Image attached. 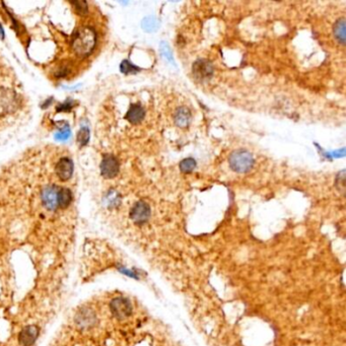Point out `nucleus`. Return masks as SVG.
Segmentation results:
<instances>
[{"label":"nucleus","mask_w":346,"mask_h":346,"mask_svg":"<svg viewBox=\"0 0 346 346\" xmlns=\"http://www.w3.org/2000/svg\"><path fill=\"white\" fill-rule=\"evenodd\" d=\"M230 168L236 172H247L254 166L253 156L245 150H238L234 152L230 156Z\"/></svg>","instance_id":"1"},{"label":"nucleus","mask_w":346,"mask_h":346,"mask_svg":"<svg viewBox=\"0 0 346 346\" xmlns=\"http://www.w3.org/2000/svg\"><path fill=\"white\" fill-rule=\"evenodd\" d=\"M96 44V34L90 30H84L78 32L74 41V48L78 54L88 55Z\"/></svg>","instance_id":"2"},{"label":"nucleus","mask_w":346,"mask_h":346,"mask_svg":"<svg viewBox=\"0 0 346 346\" xmlns=\"http://www.w3.org/2000/svg\"><path fill=\"white\" fill-rule=\"evenodd\" d=\"M152 216L150 206L144 201L136 202L130 210V218L138 226L146 224Z\"/></svg>","instance_id":"3"},{"label":"nucleus","mask_w":346,"mask_h":346,"mask_svg":"<svg viewBox=\"0 0 346 346\" xmlns=\"http://www.w3.org/2000/svg\"><path fill=\"white\" fill-rule=\"evenodd\" d=\"M111 312L119 320H123L131 316L132 304L129 300L125 298H116L110 304Z\"/></svg>","instance_id":"4"},{"label":"nucleus","mask_w":346,"mask_h":346,"mask_svg":"<svg viewBox=\"0 0 346 346\" xmlns=\"http://www.w3.org/2000/svg\"><path fill=\"white\" fill-rule=\"evenodd\" d=\"M120 170V164L116 156L112 154H107L104 156L100 162V172L106 179L115 178Z\"/></svg>","instance_id":"5"},{"label":"nucleus","mask_w":346,"mask_h":346,"mask_svg":"<svg viewBox=\"0 0 346 346\" xmlns=\"http://www.w3.org/2000/svg\"><path fill=\"white\" fill-rule=\"evenodd\" d=\"M56 176L61 181H67L72 177L74 162L68 158H61L55 166Z\"/></svg>","instance_id":"6"},{"label":"nucleus","mask_w":346,"mask_h":346,"mask_svg":"<svg viewBox=\"0 0 346 346\" xmlns=\"http://www.w3.org/2000/svg\"><path fill=\"white\" fill-rule=\"evenodd\" d=\"M40 334V329L34 325H28L24 327L20 335H18V342L22 346H32L36 342Z\"/></svg>","instance_id":"7"},{"label":"nucleus","mask_w":346,"mask_h":346,"mask_svg":"<svg viewBox=\"0 0 346 346\" xmlns=\"http://www.w3.org/2000/svg\"><path fill=\"white\" fill-rule=\"evenodd\" d=\"M96 315L90 308H82L78 313L76 317V322L82 328H90L96 323Z\"/></svg>","instance_id":"8"},{"label":"nucleus","mask_w":346,"mask_h":346,"mask_svg":"<svg viewBox=\"0 0 346 346\" xmlns=\"http://www.w3.org/2000/svg\"><path fill=\"white\" fill-rule=\"evenodd\" d=\"M193 72H194V74L201 80L208 78L214 72V68L208 61L199 60L198 62L194 64Z\"/></svg>","instance_id":"9"},{"label":"nucleus","mask_w":346,"mask_h":346,"mask_svg":"<svg viewBox=\"0 0 346 346\" xmlns=\"http://www.w3.org/2000/svg\"><path fill=\"white\" fill-rule=\"evenodd\" d=\"M144 116H146L144 108L142 105H140V104H135V105H132L129 108L126 114V119L132 124H137L144 119Z\"/></svg>","instance_id":"10"},{"label":"nucleus","mask_w":346,"mask_h":346,"mask_svg":"<svg viewBox=\"0 0 346 346\" xmlns=\"http://www.w3.org/2000/svg\"><path fill=\"white\" fill-rule=\"evenodd\" d=\"M192 119V115L191 112L188 108L186 107H181L176 111V115H175V123L177 126L179 127H187Z\"/></svg>","instance_id":"11"},{"label":"nucleus","mask_w":346,"mask_h":346,"mask_svg":"<svg viewBox=\"0 0 346 346\" xmlns=\"http://www.w3.org/2000/svg\"><path fill=\"white\" fill-rule=\"evenodd\" d=\"M334 32L336 34V38L343 44L345 41V20H344V18L337 22L335 28H334Z\"/></svg>","instance_id":"12"},{"label":"nucleus","mask_w":346,"mask_h":346,"mask_svg":"<svg viewBox=\"0 0 346 346\" xmlns=\"http://www.w3.org/2000/svg\"><path fill=\"white\" fill-rule=\"evenodd\" d=\"M196 168V162L192 158H187L180 162V170L184 172H191Z\"/></svg>","instance_id":"13"},{"label":"nucleus","mask_w":346,"mask_h":346,"mask_svg":"<svg viewBox=\"0 0 346 346\" xmlns=\"http://www.w3.org/2000/svg\"><path fill=\"white\" fill-rule=\"evenodd\" d=\"M88 138H90V131H88V128H82L80 131L78 135V142L82 146L88 144Z\"/></svg>","instance_id":"14"},{"label":"nucleus","mask_w":346,"mask_h":346,"mask_svg":"<svg viewBox=\"0 0 346 346\" xmlns=\"http://www.w3.org/2000/svg\"><path fill=\"white\" fill-rule=\"evenodd\" d=\"M121 70H122V72H124V74H134V72H136L137 70H140V68L135 67V66L132 65L130 62H128V61L125 60V61L122 63V65H121Z\"/></svg>","instance_id":"15"},{"label":"nucleus","mask_w":346,"mask_h":346,"mask_svg":"<svg viewBox=\"0 0 346 346\" xmlns=\"http://www.w3.org/2000/svg\"><path fill=\"white\" fill-rule=\"evenodd\" d=\"M69 135H70V131H69L68 129H63L62 131H60L56 137L58 138V140H67V138L69 137Z\"/></svg>","instance_id":"16"}]
</instances>
